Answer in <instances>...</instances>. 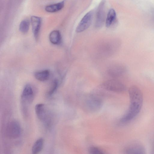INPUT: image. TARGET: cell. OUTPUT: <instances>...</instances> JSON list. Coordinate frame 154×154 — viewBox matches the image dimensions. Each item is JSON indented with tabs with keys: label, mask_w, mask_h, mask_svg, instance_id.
Segmentation results:
<instances>
[{
	"label": "cell",
	"mask_w": 154,
	"mask_h": 154,
	"mask_svg": "<svg viewBox=\"0 0 154 154\" xmlns=\"http://www.w3.org/2000/svg\"><path fill=\"white\" fill-rule=\"evenodd\" d=\"M129 94L130 104L127 112L120 120L122 123H126L134 118L140 112L142 106L143 95L138 88L131 86L129 89Z\"/></svg>",
	"instance_id": "obj_1"
},
{
	"label": "cell",
	"mask_w": 154,
	"mask_h": 154,
	"mask_svg": "<svg viewBox=\"0 0 154 154\" xmlns=\"http://www.w3.org/2000/svg\"><path fill=\"white\" fill-rule=\"evenodd\" d=\"M6 133L7 136L10 139H15L20 137L21 128L19 122L16 120L10 122L7 126Z\"/></svg>",
	"instance_id": "obj_2"
},
{
	"label": "cell",
	"mask_w": 154,
	"mask_h": 154,
	"mask_svg": "<svg viewBox=\"0 0 154 154\" xmlns=\"http://www.w3.org/2000/svg\"><path fill=\"white\" fill-rule=\"evenodd\" d=\"M103 87L109 91L121 92L125 91L126 87L120 81L115 79H110L104 82L102 84Z\"/></svg>",
	"instance_id": "obj_3"
},
{
	"label": "cell",
	"mask_w": 154,
	"mask_h": 154,
	"mask_svg": "<svg viewBox=\"0 0 154 154\" xmlns=\"http://www.w3.org/2000/svg\"><path fill=\"white\" fill-rule=\"evenodd\" d=\"M93 15V12L92 11L86 14L76 27V32L77 33L81 32L88 29L91 23Z\"/></svg>",
	"instance_id": "obj_4"
},
{
	"label": "cell",
	"mask_w": 154,
	"mask_h": 154,
	"mask_svg": "<svg viewBox=\"0 0 154 154\" xmlns=\"http://www.w3.org/2000/svg\"><path fill=\"white\" fill-rule=\"evenodd\" d=\"M35 111L38 119L48 124L50 122V118L45 105L43 103L37 104L35 106Z\"/></svg>",
	"instance_id": "obj_5"
},
{
	"label": "cell",
	"mask_w": 154,
	"mask_h": 154,
	"mask_svg": "<svg viewBox=\"0 0 154 154\" xmlns=\"http://www.w3.org/2000/svg\"><path fill=\"white\" fill-rule=\"evenodd\" d=\"M105 2L104 1H102L97 9L95 26L97 28L101 27L105 21Z\"/></svg>",
	"instance_id": "obj_6"
},
{
	"label": "cell",
	"mask_w": 154,
	"mask_h": 154,
	"mask_svg": "<svg viewBox=\"0 0 154 154\" xmlns=\"http://www.w3.org/2000/svg\"><path fill=\"white\" fill-rule=\"evenodd\" d=\"M34 98L33 89L29 85H26L24 87L21 96L22 102L25 104H30L32 102Z\"/></svg>",
	"instance_id": "obj_7"
},
{
	"label": "cell",
	"mask_w": 154,
	"mask_h": 154,
	"mask_svg": "<svg viewBox=\"0 0 154 154\" xmlns=\"http://www.w3.org/2000/svg\"><path fill=\"white\" fill-rule=\"evenodd\" d=\"M127 154H144L145 149L143 146L140 143L134 142L125 149Z\"/></svg>",
	"instance_id": "obj_8"
},
{
	"label": "cell",
	"mask_w": 154,
	"mask_h": 154,
	"mask_svg": "<svg viewBox=\"0 0 154 154\" xmlns=\"http://www.w3.org/2000/svg\"><path fill=\"white\" fill-rule=\"evenodd\" d=\"M32 32L35 38H38L41 25L42 20L39 17L33 16L31 17Z\"/></svg>",
	"instance_id": "obj_9"
},
{
	"label": "cell",
	"mask_w": 154,
	"mask_h": 154,
	"mask_svg": "<svg viewBox=\"0 0 154 154\" xmlns=\"http://www.w3.org/2000/svg\"><path fill=\"white\" fill-rule=\"evenodd\" d=\"M85 102L88 109L91 111H95L99 109L101 104L100 100L94 96L88 97Z\"/></svg>",
	"instance_id": "obj_10"
},
{
	"label": "cell",
	"mask_w": 154,
	"mask_h": 154,
	"mask_svg": "<svg viewBox=\"0 0 154 154\" xmlns=\"http://www.w3.org/2000/svg\"><path fill=\"white\" fill-rule=\"evenodd\" d=\"M64 2L62 1L58 3L46 6L45 10L50 13L55 12L61 10L64 6Z\"/></svg>",
	"instance_id": "obj_11"
},
{
	"label": "cell",
	"mask_w": 154,
	"mask_h": 154,
	"mask_svg": "<svg viewBox=\"0 0 154 154\" xmlns=\"http://www.w3.org/2000/svg\"><path fill=\"white\" fill-rule=\"evenodd\" d=\"M49 39L52 44L54 45L59 44L60 43L61 39L60 32L57 30L52 31L49 34Z\"/></svg>",
	"instance_id": "obj_12"
},
{
	"label": "cell",
	"mask_w": 154,
	"mask_h": 154,
	"mask_svg": "<svg viewBox=\"0 0 154 154\" xmlns=\"http://www.w3.org/2000/svg\"><path fill=\"white\" fill-rule=\"evenodd\" d=\"M44 144V139L42 138L38 139L34 143L32 151L33 154H37L42 151Z\"/></svg>",
	"instance_id": "obj_13"
},
{
	"label": "cell",
	"mask_w": 154,
	"mask_h": 154,
	"mask_svg": "<svg viewBox=\"0 0 154 154\" xmlns=\"http://www.w3.org/2000/svg\"><path fill=\"white\" fill-rule=\"evenodd\" d=\"M50 76V72L48 70H44L36 72L34 74L35 78L41 81L47 80Z\"/></svg>",
	"instance_id": "obj_14"
},
{
	"label": "cell",
	"mask_w": 154,
	"mask_h": 154,
	"mask_svg": "<svg viewBox=\"0 0 154 154\" xmlns=\"http://www.w3.org/2000/svg\"><path fill=\"white\" fill-rule=\"evenodd\" d=\"M116 18V14L113 9L109 10L107 14L106 20V27H109L115 21Z\"/></svg>",
	"instance_id": "obj_15"
},
{
	"label": "cell",
	"mask_w": 154,
	"mask_h": 154,
	"mask_svg": "<svg viewBox=\"0 0 154 154\" xmlns=\"http://www.w3.org/2000/svg\"><path fill=\"white\" fill-rule=\"evenodd\" d=\"M29 21L27 19L23 20L19 25V29L20 31L22 32L26 33L27 32L29 29Z\"/></svg>",
	"instance_id": "obj_16"
},
{
	"label": "cell",
	"mask_w": 154,
	"mask_h": 154,
	"mask_svg": "<svg viewBox=\"0 0 154 154\" xmlns=\"http://www.w3.org/2000/svg\"><path fill=\"white\" fill-rule=\"evenodd\" d=\"M58 85L57 81L55 80L52 83L51 86L48 92V95L49 96L52 95L56 91Z\"/></svg>",
	"instance_id": "obj_17"
},
{
	"label": "cell",
	"mask_w": 154,
	"mask_h": 154,
	"mask_svg": "<svg viewBox=\"0 0 154 154\" xmlns=\"http://www.w3.org/2000/svg\"><path fill=\"white\" fill-rule=\"evenodd\" d=\"M89 152L91 154H104L103 152L98 148L92 146L89 149Z\"/></svg>",
	"instance_id": "obj_18"
},
{
	"label": "cell",
	"mask_w": 154,
	"mask_h": 154,
	"mask_svg": "<svg viewBox=\"0 0 154 154\" xmlns=\"http://www.w3.org/2000/svg\"><path fill=\"white\" fill-rule=\"evenodd\" d=\"M152 14H153V20H154V10L152 12Z\"/></svg>",
	"instance_id": "obj_19"
}]
</instances>
